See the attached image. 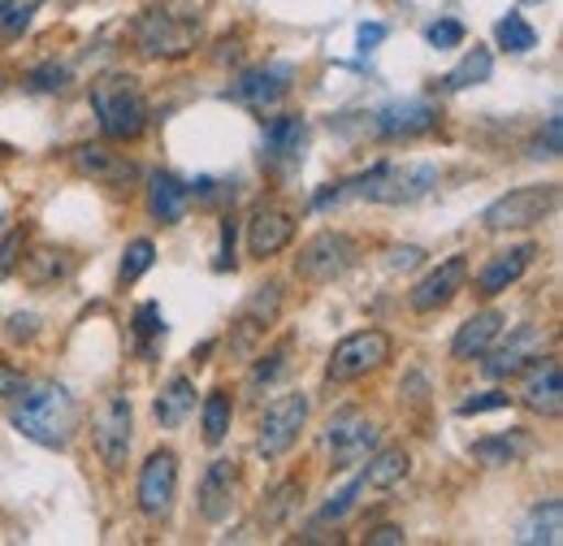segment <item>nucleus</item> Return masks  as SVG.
<instances>
[{"label": "nucleus", "instance_id": "45", "mask_svg": "<svg viewBox=\"0 0 563 546\" xmlns=\"http://www.w3.org/2000/svg\"><path fill=\"white\" fill-rule=\"evenodd\" d=\"M18 248H22V230H9L4 243H0V277L18 270Z\"/></svg>", "mask_w": 563, "mask_h": 546}, {"label": "nucleus", "instance_id": "1", "mask_svg": "<svg viewBox=\"0 0 563 546\" xmlns=\"http://www.w3.org/2000/svg\"><path fill=\"white\" fill-rule=\"evenodd\" d=\"M209 4L212 0H161V4H147L131 35H135V48L147 62H178L187 53H196L200 35H205V22H209Z\"/></svg>", "mask_w": 563, "mask_h": 546}, {"label": "nucleus", "instance_id": "23", "mask_svg": "<svg viewBox=\"0 0 563 546\" xmlns=\"http://www.w3.org/2000/svg\"><path fill=\"white\" fill-rule=\"evenodd\" d=\"M187 205H191V187L183 178H174L169 170H156L147 178V212H152V221L178 226L187 217Z\"/></svg>", "mask_w": 563, "mask_h": 546}, {"label": "nucleus", "instance_id": "31", "mask_svg": "<svg viewBox=\"0 0 563 546\" xmlns=\"http://www.w3.org/2000/svg\"><path fill=\"white\" fill-rule=\"evenodd\" d=\"M490 74H494V53L490 48H473V53H464L460 66L442 78V87H446V91H464V87L490 83Z\"/></svg>", "mask_w": 563, "mask_h": 546}, {"label": "nucleus", "instance_id": "13", "mask_svg": "<svg viewBox=\"0 0 563 546\" xmlns=\"http://www.w3.org/2000/svg\"><path fill=\"white\" fill-rule=\"evenodd\" d=\"M468 273H473V261L464 256V252H455V256H446L438 270H429L412 286V313H442L464 286H468Z\"/></svg>", "mask_w": 563, "mask_h": 546}, {"label": "nucleus", "instance_id": "19", "mask_svg": "<svg viewBox=\"0 0 563 546\" xmlns=\"http://www.w3.org/2000/svg\"><path fill=\"white\" fill-rule=\"evenodd\" d=\"M438 127V109L421 100V96H408V100H395L377 113V135L382 139H421Z\"/></svg>", "mask_w": 563, "mask_h": 546}, {"label": "nucleus", "instance_id": "20", "mask_svg": "<svg viewBox=\"0 0 563 546\" xmlns=\"http://www.w3.org/2000/svg\"><path fill=\"white\" fill-rule=\"evenodd\" d=\"M533 256H538V243H516V248L490 256V261L477 270V282H473L477 295H482V299H494V295H503L507 286H516V282L529 273Z\"/></svg>", "mask_w": 563, "mask_h": 546}, {"label": "nucleus", "instance_id": "44", "mask_svg": "<svg viewBox=\"0 0 563 546\" xmlns=\"http://www.w3.org/2000/svg\"><path fill=\"white\" fill-rule=\"evenodd\" d=\"M511 404V395L507 391H486V395H473V400H464L460 404V416H482V412H498Z\"/></svg>", "mask_w": 563, "mask_h": 546}, {"label": "nucleus", "instance_id": "48", "mask_svg": "<svg viewBox=\"0 0 563 546\" xmlns=\"http://www.w3.org/2000/svg\"><path fill=\"white\" fill-rule=\"evenodd\" d=\"M382 40H386V26H382V22L360 26V48H373V44H382Z\"/></svg>", "mask_w": 563, "mask_h": 546}, {"label": "nucleus", "instance_id": "11", "mask_svg": "<svg viewBox=\"0 0 563 546\" xmlns=\"http://www.w3.org/2000/svg\"><path fill=\"white\" fill-rule=\"evenodd\" d=\"M174 499H178V456L169 447H156L140 465L135 503L147 521H165L174 512Z\"/></svg>", "mask_w": 563, "mask_h": 546}, {"label": "nucleus", "instance_id": "40", "mask_svg": "<svg viewBox=\"0 0 563 546\" xmlns=\"http://www.w3.org/2000/svg\"><path fill=\"white\" fill-rule=\"evenodd\" d=\"M424 40H429L433 48H460V44H464V26H460L455 18H442V22H433V26L424 31Z\"/></svg>", "mask_w": 563, "mask_h": 546}, {"label": "nucleus", "instance_id": "10", "mask_svg": "<svg viewBox=\"0 0 563 546\" xmlns=\"http://www.w3.org/2000/svg\"><path fill=\"white\" fill-rule=\"evenodd\" d=\"M395 342L386 330H355L347 339L330 351V364H325V378L330 382H355V378H368L373 369H382L390 360Z\"/></svg>", "mask_w": 563, "mask_h": 546}, {"label": "nucleus", "instance_id": "8", "mask_svg": "<svg viewBox=\"0 0 563 546\" xmlns=\"http://www.w3.org/2000/svg\"><path fill=\"white\" fill-rule=\"evenodd\" d=\"M308 412H312V400H308L303 391L278 395L269 408L261 412V425H256V451H261L265 460H282V456L299 443V434H303V425H308Z\"/></svg>", "mask_w": 563, "mask_h": 546}, {"label": "nucleus", "instance_id": "18", "mask_svg": "<svg viewBox=\"0 0 563 546\" xmlns=\"http://www.w3.org/2000/svg\"><path fill=\"white\" fill-rule=\"evenodd\" d=\"M542 342H547L542 326H520L507 342H498V347L486 351V356H490V360H486V378H490V382L516 378L520 369H529V364L542 356Z\"/></svg>", "mask_w": 563, "mask_h": 546}, {"label": "nucleus", "instance_id": "15", "mask_svg": "<svg viewBox=\"0 0 563 546\" xmlns=\"http://www.w3.org/2000/svg\"><path fill=\"white\" fill-rule=\"evenodd\" d=\"M74 170L100 187H131L140 178V165L126 152H113L109 143H78L70 152Z\"/></svg>", "mask_w": 563, "mask_h": 546}, {"label": "nucleus", "instance_id": "7", "mask_svg": "<svg viewBox=\"0 0 563 546\" xmlns=\"http://www.w3.org/2000/svg\"><path fill=\"white\" fill-rule=\"evenodd\" d=\"M282 317V282H265L252 291V299L243 304V313L230 321V335H225V347L234 360H252L256 347L265 342V335L274 330V321Z\"/></svg>", "mask_w": 563, "mask_h": 546}, {"label": "nucleus", "instance_id": "46", "mask_svg": "<svg viewBox=\"0 0 563 546\" xmlns=\"http://www.w3.org/2000/svg\"><path fill=\"white\" fill-rule=\"evenodd\" d=\"M408 543V534L399 529V525H377L373 534H368V546H404Z\"/></svg>", "mask_w": 563, "mask_h": 546}, {"label": "nucleus", "instance_id": "28", "mask_svg": "<svg viewBox=\"0 0 563 546\" xmlns=\"http://www.w3.org/2000/svg\"><path fill=\"white\" fill-rule=\"evenodd\" d=\"M516 543H525V546H538V543L560 546L563 543V503H560V499H547L542 507H533V512H529V521L520 525Z\"/></svg>", "mask_w": 563, "mask_h": 546}, {"label": "nucleus", "instance_id": "34", "mask_svg": "<svg viewBox=\"0 0 563 546\" xmlns=\"http://www.w3.org/2000/svg\"><path fill=\"white\" fill-rule=\"evenodd\" d=\"M66 273V261H62V252H53V248H35L31 256H22V277L31 282V286H48V282H57Z\"/></svg>", "mask_w": 563, "mask_h": 546}, {"label": "nucleus", "instance_id": "17", "mask_svg": "<svg viewBox=\"0 0 563 546\" xmlns=\"http://www.w3.org/2000/svg\"><path fill=\"white\" fill-rule=\"evenodd\" d=\"M290 239H295V217L278 205H256L252 208V217H247V252L256 256V261H269V256H278L290 248Z\"/></svg>", "mask_w": 563, "mask_h": 546}, {"label": "nucleus", "instance_id": "29", "mask_svg": "<svg viewBox=\"0 0 563 546\" xmlns=\"http://www.w3.org/2000/svg\"><path fill=\"white\" fill-rule=\"evenodd\" d=\"M200 421H205V443H209V447H221L225 434H230V421H234V400H230V391H209V395H205V408H200Z\"/></svg>", "mask_w": 563, "mask_h": 546}, {"label": "nucleus", "instance_id": "41", "mask_svg": "<svg viewBox=\"0 0 563 546\" xmlns=\"http://www.w3.org/2000/svg\"><path fill=\"white\" fill-rule=\"evenodd\" d=\"M234 234H239V221L234 217H221V248H217V261H212L217 273L234 270Z\"/></svg>", "mask_w": 563, "mask_h": 546}, {"label": "nucleus", "instance_id": "37", "mask_svg": "<svg viewBox=\"0 0 563 546\" xmlns=\"http://www.w3.org/2000/svg\"><path fill=\"white\" fill-rule=\"evenodd\" d=\"M66 83H70V69L57 66V62H44V66L26 69V87H31V91L53 96V91H66Z\"/></svg>", "mask_w": 563, "mask_h": 546}, {"label": "nucleus", "instance_id": "35", "mask_svg": "<svg viewBox=\"0 0 563 546\" xmlns=\"http://www.w3.org/2000/svg\"><path fill=\"white\" fill-rule=\"evenodd\" d=\"M152 261H156V243H152V239H135V243H126V252H122V270H118V282H122V286L140 282L143 273L152 270Z\"/></svg>", "mask_w": 563, "mask_h": 546}, {"label": "nucleus", "instance_id": "24", "mask_svg": "<svg viewBox=\"0 0 563 546\" xmlns=\"http://www.w3.org/2000/svg\"><path fill=\"white\" fill-rule=\"evenodd\" d=\"M503 326H507V317H503L498 308H486V313L468 317V321L455 330V339H451V360H473V356H486L494 342L503 339Z\"/></svg>", "mask_w": 563, "mask_h": 546}, {"label": "nucleus", "instance_id": "14", "mask_svg": "<svg viewBox=\"0 0 563 546\" xmlns=\"http://www.w3.org/2000/svg\"><path fill=\"white\" fill-rule=\"evenodd\" d=\"M290 78H295V66H290V62L256 66V69H247V74H239V78L230 83V100H239V105H247V109L265 113V109H274L282 96L290 91Z\"/></svg>", "mask_w": 563, "mask_h": 546}, {"label": "nucleus", "instance_id": "26", "mask_svg": "<svg viewBox=\"0 0 563 546\" xmlns=\"http://www.w3.org/2000/svg\"><path fill=\"white\" fill-rule=\"evenodd\" d=\"M152 412H156V421L165 425V429H178L191 412H196V382L191 378H169V386L156 395V404H152Z\"/></svg>", "mask_w": 563, "mask_h": 546}, {"label": "nucleus", "instance_id": "32", "mask_svg": "<svg viewBox=\"0 0 563 546\" xmlns=\"http://www.w3.org/2000/svg\"><path fill=\"white\" fill-rule=\"evenodd\" d=\"M286 364H290V339H282L278 347H269V351L256 360V369H252V378H247V391L261 395L265 386H274L278 373H286Z\"/></svg>", "mask_w": 563, "mask_h": 546}, {"label": "nucleus", "instance_id": "3", "mask_svg": "<svg viewBox=\"0 0 563 546\" xmlns=\"http://www.w3.org/2000/svg\"><path fill=\"white\" fill-rule=\"evenodd\" d=\"M91 109L100 118V135L109 143H135L147 131V96L140 78L126 69H109L91 83Z\"/></svg>", "mask_w": 563, "mask_h": 546}, {"label": "nucleus", "instance_id": "38", "mask_svg": "<svg viewBox=\"0 0 563 546\" xmlns=\"http://www.w3.org/2000/svg\"><path fill=\"white\" fill-rule=\"evenodd\" d=\"M360 490H368V485H364V478H355L352 485H343V490H339V494H334V499H330V503H325V507L317 512V525H330V521H343V516H347V512H352V507H355V499H360Z\"/></svg>", "mask_w": 563, "mask_h": 546}, {"label": "nucleus", "instance_id": "22", "mask_svg": "<svg viewBox=\"0 0 563 546\" xmlns=\"http://www.w3.org/2000/svg\"><path fill=\"white\" fill-rule=\"evenodd\" d=\"M303 143H308V122L299 113H282L269 118L265 143H261V161L265 165H299L303 161Z\"/></svg>", "mask_w": 563, "mask_h": 546}, {"label": "nucleus", "instance_id": "25", "mask_svg": "<svg viewBox=\"0 0 563 546\" xmlns=\"http://www.w3.org/2000/svg\"><path fill=\"white\" fill-rule=\"evenodd\" d=\"M468 456L482 469H507V465H520L529 456V438L525 434H490V438H477Z\"/></svg>", "mask_w": 563, "mask_h": 546}, {"label": "nucleus", "instance_id": "2", "mask_svg": "<svg viewBox=\"0 0 563 546\" xmlns=\"http://www.w3.org/2000/svg\"><path fill=\"white\" fill-rule=\"evenodd\" d=\"M74 425H78V408H74V395L57 382H40V386H26L18 395V408H13V429L48 451H66L74 438Z\"/></svg>", "mask_w": 563, "mask_h": 546}, {"label": "nucleus", "instance_id": "4", "mask_svg": "<svg viewBox=\"0 0 563 546\" xmlns=\"http://www.w3.org/2000/svg\"><path fill=\"white\" fill-rule=\"evenodd\" d=\"M433 187H438V165H429V161H421V165L377 161L360 178L339 183V200L360 196V200H373V205H412V200H424Z\"/></svg>", "mask_w": 563, "mask_h": 546}, {"label": "nucleus", "instance_id": "9", "mask_svg": "<svg viewBox=\"0 0 563 546\" xmlns=\"http://www.w3.org/2000/svg\"><path fill=\"white\" fill-rule=\"evenodd\" d=\"M555 205H560V183H529V187L498 196L482 212V226L486 230H525V226H538L542 217H551Z\"/></svg>", "mask_w": 563, "mask_h": 546}, {"label": "nucleus", "instance_id": "36", "mask_svg": "<svg viewBox=\"0 0 563 546\" xmlns=\"http://www.w3.org/2000/svg\"><path fill=\"white\" fill-rule=\"evenodd\" d=\"M40 9V0H0V35L18 40L31 26V13Z\"/></svg>", "mask_w": 563, "mask_h": 546}, {"label": "nucleus", "instance_id": "21", "mask_svg": "<svg viewBox=\"0 0 563 546\" xmlns=\"http://www.w3.org/2000/svg\"><path fill=\"white\" fill-rule=\"evenodd\" d=\"M239 499V465L234 460H212L200 478V516L209 525H221L234 512Z\"/></svg>", "mask_w": 563, "mask_h": 546}, {"label": "nucleus", "instance_id": "16", "mask_svg": "<svg viewBox=\"0 0 563 546\" xmlns=\"http://www.w3.org/2000/svg\"><path fill=\"white\" fill-rule=\"evenodd\" d=\"M520 378V391H516V400L525 404L529 412H538V416H560L563 408V373H560V360L555 356H538L529 369H520L516 373Z\"/></svg>", "mask_w": 563, "mask_h": 546}, {"label": "nucleus", "instance_id": "49", "mask_svg": "<svg viewBox=\"0 0 563 546\" xmlns=\"http://www.w3.org/2000/svg\"><path fill=\"white\" fill-rule=\"evenodd\" d=\"M4 83H9V74H4V69H0V91H4Z\"/></svg>", "mask_w": 563, "mask_h": 546}, {"label": "nucleus", "instance_id": "27", "mask_svg": "<svg viewBox=\"0 0 563 546\" xmlns=\"http://www.w3.org/2000/svg\"><path fill=\"white\" fill-rule=\"evenodd\" d=\"M408 473H412V456H408L404 447H377V451L368 456L364 485H373V490H395Z\"/></svg>", "mask_w": 563, "mask_h": 546}, {"label": "nucleus", "instance_id": "47", "mask_svg": "<svg viewBox=\"0 0 563 546\" xmlns=\"http://www.w3.org/2000/svg\"><path fill=\"white\" fill-rule=\"evenodd\" d=\"M424 252L421 248H395L390 252V270H412V265H421Z\"/></svg>", "mask_w": 563, "mask_h": 546}, {"label": "nucleus", "instance_id": "33", "mask_svg": "<svg viewBox=\"0 0 563 546\" xmlns=\"http://www.w3.org/2000/svg\"><path fill=\"white\" fill-rule=\"evenodd\" d=\"M494 40L507 48V53H533L538 48V31L520 18V13H507V18H498V26H494Z\"/></svg>", "mask_w": 563, "mask_h": 546}, {"label": "nucleus", "instance_id": "39", "mask_svg": "<svg viewBox=\"0 0 563 546\" xmlns=\"http://www.w3.org/2000/svg\"><path fill=\"white\" fill-rule=\"evenodd\" d=\"M135 335H140V342L165 335V317H161V304L156 299H147V304L135 308Z\"/></svg>", "mask_w": 563, "mask_h": 546}, {"label": "nucleus", "instance_id": "6", "mask_svg": "<svg viewBox=\"0 0 563 546\" xmlns=\"http://www.w3.org/2000/svg\"><path fill=\"white\" fill-rule=\"evenodd\" d=\"M355 261H360V243H355L347 230H321V234H312V239L299 248V256H295V277H303L308 286H325V282L343 277Z\"/></svg>", "mask_w": 563, "mask_h": 546}, {"label": "nucleus", "instance_id": "5", "mask_svg": "<svg viewBox=\"0 0 563 546\" xmlns=\"http://www.w3.org/2000/svg\"><path fill=\"white\" fill-rule=\"evenodd\" d=\"M131 438H135V408H131V395L113 391L104 395L96 412H91V447L100 456V465L109 473H122L126 469V456H131Z\"/></svg>", "mask_w": 563, "mask_h": 546}, {"label": "nucleus", "instance_id": "43", "mask_svg": "<svg viewBox=\"0 0 563 546\" xmlns=\"http://www.w3.org/2000/svg\"><path fill=\"white\" fill-rule=\"evenodd\" d=\"M563 152V122H560V113H551L547 118V135H538V143H533V156H560Z\"/></svg>", "mask_w": 563, "mask_h": 546}, {"label": "nucleus", "instance_id": "12", "mask_svg": "<svg viewBox=\"0 0 563 546\" xmlns=\"http://www.w3.org/2000/svg\"><path fill=\"white\" fill-rule=\"evenodd\" d=\"M321 438H325V447H330L339 473H343V469H355V465H364V460L377 451V425L364 421L355 408L334 412Z\"/></svg>", "mask_w": 563, "mask_h": 546}, {"label": "nucleus", "instance_id": "30", "mask_svg": "<svg viewBox=\"0 0 563 546\" xmlns=\"http://www.w3.org/2000/svg\"><path fill=\"white\" fill-rule=\"evenodd\" d=\"M299 499H303V481H299V478L278 481V485L269 490V499L261 503V521H265L269 529H278V525H286V521H290V512L299 507Z\"/></svg>", "mask_w": 563, "mask_h": 546}, {"label": "nucleus", "instance_id": "42", "mask_svg": "<svg viewBox=\"0 0 563 546\" xmlns=\"http://www.w3.org/2000/svg\"><path fill=\"white\" fill-rule=\"evenodd\" d=\"M26 386H31V382H26V373H22L13 360H4V356H0V400H18Z\"/></svg>", "mask_w": 563, "mask_h": 546}]
</instances>
